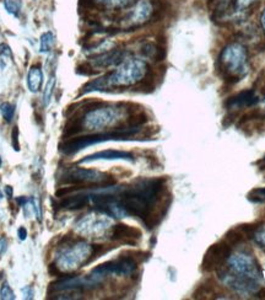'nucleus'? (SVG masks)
<instances>
[{
  "instance_id": "26",
  "label": "nucleus",
  "mask_w": 265,
  "mask_h": 300,
  "mask_svg": "<svg viewBox=\"0 0 265 300\" xmlns=\"http://www.w3.org/2000/svg\"><path fill=\"white\" fill-rule=\"evenodd\" d=\"M0 55H2V58H12L10 47L8 45H4V43L0 45Z\"/></svg>"
},
{
  "instance_id": "4",
  "label": "nucleus",
  "mask_w": 265,
  "mask_h": 300,
  "mask_svg": "<svg viewBox=\"0 0 265 300\" xmlns=\"http://www.w3.org/2000/svg\"><path fill=\"white\" fill-rule=\"evenodd\" d=\"M139 130V128H118L114 132H102L96 134H90V136L80 137V138L69 140L65 144L60 145V150L65 155L75 154L79 150L86 148V146L97 144V143L107 142V140H120L128 139Z\"/></svg>"
},
{
  "instance_id": "24",
  "label": "nucleus",
  "mask_w": 265,
  "mask_h": 300,
  "mask_svg": "<svg viewBox=\"0 0 265 300\" xmlns=\"http://www.w3.org/2000/svg\"><path fill=\"white\" fill-rule=\"evenodd\" d=\"M249 201L253 202H265V189H257L253 190L251 193L248 195Z\"/></svg>"
},
{
  "instance_id": "14",
  "label": "nucleus",
  "mask_w": 265,
  "mask_h": 300,
  "mask_svg": "<svg viewBox=\"0 0 265 300\" xmlns=\"http://www.w3.org/2000/svg\"><path fill=\"white\" fill-rule=\"evenodd\" d=\"M141 237V233L138 229L132 227H128L124 224L114 225L111 230V239L113 240H126V241H130V240H139Z\"/></svg>"
},
{
  "instance_id": "8",
  "label": "nucleus",
  "mask_w": 265,
  "mask_h": 300,
  "mask_svg": "<svg viewBox=\"0 0 265 300\" xmlns=\"http://www.w3.org/2000/svg\"><path fill=\"white\" fill-rule=\"evenodd\" d=\"M136 270V262L130 257H121L118 260L106 262V264L98 266L92 273L98 276L102 279H105L107 276L111 274H117V276H129Z\"/></svg>"
},
{
  "instance_id": "35",
  "label": "nucleus",
  "mask_w": 265,
  "mask_h": 300,
  "mask_svg": "<svg viewBox=\"0 0 265 300\" xmlns=\"http://www.w3.org/2000/svg\"><path fill=\"white\" fill-rule=\"evenodd\" d=\"M2 198H3V195H2V192H0V201H2Z\"/></svg>"
},
{
  "instance_id": "7",
  "label": "nucleus",
  "mask_w": 265,
  "mask_h": 300,
  "mask_svg": "<svg viewBox=\"0 0 265 300\" xmlns=\"http://www.w3.org/2000/svg\"><path fill=\"white\" fill-rule=\"evenodd\" d=\"M64 182L68 183H90V185H107L108 182H113L110 179L108 175L104 173H99L96 170H86V168H80V167H73L68 171L65 175Z\"/></svg>"
},
{
  "instance_id": "2",
  "label": "nucleus",
  "mask_w": 265,
  "mask_h": 300,
  "mask_svg": "<svg viewBox=\"0 0 265 300\" xmlns=\"http://www.w3.org/2000/svg\"><path fill=\"white\" fill-rule=\"evenodd\" d=\"M101 250V246H92L84 241L67 243L65 248L59 250L55 264H57L58 270L62 271L77 270L97 257Z\"/></svg>"
},
{
  "instance_id": "22",
  "label": "nucleus",
  "mask_w": 265,
  "mask_h": 300,
  "mask_svg": "<svg viewBox=\"0 0 265 300\" xmlns=\"http://www.w3.org/2000/svg\"><path fill=\"white\" fill-rule=\"evenodd\" d=\"M5 10L12 16H18L21 11V2L20 0H4Z\"/></svg>"
},
{
  "instance_id": "12",
  "label": "nucleus",
  "mask_w": 265,
  "mask_h": 300,
  "mask_svg": "<svg viewBox=\"0 0 265 300\" xmlns=\"http://www.w3.org/2000/svg\"><path fill=\"white\" fill-rule=\"evenodd\" d=\"M127 52L126 51H119V49H113V51L105 52L102 54H99L98 57L92 59V65L93 68H97V69H106V68L111 67H117L119 65L124 59H127Z\"/></svg>"
},
{
  "instance_id": "23",
  "label": "nucleus",
  "mask_w": 265,
  "mask_h": 300,
  "mask_svg": "<svg viewBox=\"0 0 265 300\" xmlns=\"http://www.w3.org/2000/svg\"><path fill=\"white\" fill-rule=\"evenodd\" d=\"M0 299L2 300H14L15 294L12 292L11 287L9 286V283H4L0 288Z\"/></svg>"
},
{
  "instance_id": "16",
  "label": "nucleus",
  "mask_w": 265,
  "mask_h": 300,
  "mask_svg": "<svg viewBox=\"0 0 265 300\" xmlns=\"http://www.w3.org/2000/svg\"><path fill=\"white\" fill-rule=\"evenodd\" d=\"M89 204V198L87 195H76V196H68L60 202V208L63 209H80Z\"/></svg>"
},
{
  "instance_id": "15",
  "label": "nucleus",
  "mask_w": 265,
  "mask_h": 300,
  "mask_svg": "<svg viewBox=\"0 0 265 300\" xmlns=\"http://www.w3.org/2000/svg\"><path fill=\"white\" fill-rule=\"evenodd\" d=\"M43 85V73L39 65H32L27 73V87L31 92L40 91Z\"/></svg>"
},
{
  "instance_id": "6",
  "label": "nucleus",
  "mask_w": 265,
  "mask_h": 300,
  "mask_svg": "<svg viewBox=\"0 0 265 300\" xmlns=\"http://www.w3.org/2000/svg\"><path fill=\"white\" fill-rule=\"evenodd\" d=\"M111 227V219L107 214L93 213L84 215L75 225V230L81 235L87 236H98L104 234Z\"/></svg>"
},
{
  "instance_id": "29",
  "label": "nucleus",
  "mask_w": 265,
  "mask_h": 300,
  "mask_svg": "<svg viewBox=\"0 0 265 300\" xmlns=\"http://www.w3.org/2000/svg\"><path fill=\"white\" fill-rule=\"evenodd\" d=\"M255 0H236L237 3V6H238L239 9H244V8H248L249 5H252Z\"/></svg>"
},
{
  "instance_id": "19",
  "label": "nucleus",
  "mask_w": 265,
  "mask_h": 300,
  "mask_svg": "<svg viewBox=\"0 0 265 300\" xmlns=\"http://www.w3.org/2000/svg\"><path fill=\"white\" fill-rule=\"evenodd\" d=\"M55 42V37L53 35V32L48 31V32H45L42 36H40V45H39V51L40 53H48L52 51L53 46H54Z\"/></svg>"
},
{
  "instance_id": "25",
  "label": "nucleus",
  "mask_w": 265,
  "mask_h": 300,
  "mask_svg": "<svg viewBox=\"0 0 265 300\" xmlns=\"http://www.w3.org/2000/svg\"><path fill=\"white\" fill-rule=\"evenodd\" d=\"M255 241H257L261 248H265V229H259L253 234Z\"/></svg>"
},
{
  "instance_id": "3",
  "label": "nucleus",
  "mask_w": 265,
  "mask_h": 300,
  "mask_svg": "<svg viewBox=\"0 0 265 300\" xmlns=\"http://www.w3.org/2000/svg\"><path fill=\"white\" fill-rule=\"evenodd\" d=\"M126 117V110L119 106H99L90 108L79 122L81 129L104 130L113 127Z\"/></svg>"
},
{
  "instance_id": "32",
  "label": "nucleus",
  "mask_w": 265,
  "mask_h": 300,
  "mask_svg": "<svg viewBox=\"0 0 265 300\" xmlns=\"http://www.w3.org/2000/svg\"><path fill=\"white\" fill-rule=\"evenodd\" d=\"M5 193L8 196V198H11L12 197V187L11 186H6L5 187Z\"/></svg>"
},
{
  "instance_id": "18",
  "label": "nucleus",
  "mask_w": 265,
  "mask_h": 300,
  "mask_svg": "<svg viewBox=\"0 0 265 300\" xmlns=\"http://www.w3.org/2000/svg\"><path fill=\"white\" fill-rule=\"evenodd\" d=\"M93 2L106 9H123L132 4L133 0H93Z\"/></svg>"
},
{
  "instance_id": "9",
  "label": "nucleus",
  "mask_w": 265,
  "mask_h": 300,
  "mask_svg": "<svg viewBox=\"0 0 265 300\" xmlns=\"http://www.w3.org/2000/svg\"><path fill=\"white\" fill-rule=\"evenodd\" d=\"M229 265L233 273L253 278V279L257 280L259 279V267H258V264L252 256L243 254V252H237V254L230 256Z\"/></svg>"
},
{
  "instance_id": "27",
  "label": "nucleus",
  "mask_w": 265,
  "mask_h": 300,
  "mask_svg": "<svg viewBox=\"0 0 265 300\" xmlns=\"http://www.w3.org/2000/svg\"><path fill=\"white\" fill-rule=\"evenodd\" d=\"M11 137H12V148H14L15 152H18V150H20V145H18V130H17V127L14 128Z\"/></svg>"
},
{
  "instance_id": "36",
  "label": "nucleus",
  "mask_w": 265,
  "mask_h": 300,
  "mask_svg": "<svg viewBox=\"0 0 265 300\" xmlns=\"http://www.w3.org/2000/svg\"><path fill=\"white\" fill-rule=\"evenodd\" d=\"M264 160H265V159H264Z\"/></svg>"
},
{
  "instance_id": "34",
  "label": "nucleus",
  "mask_w": 265,
  "mask_h": 300,
  "mask_svg": "<svg viewBox=\"0 0 265 300\" xmlns=\"http://www.w3.org/2000/svg\"><path fill=\"white\" fill-rule=\"evenodd\" d=\"M2 164H3V161H2V158H0V167H2Z\"/></svg>"
},
{
  "instance_id": "20",
  "label": "nucleus",
  "mask_w": 265,
  "mask_h": 300,
  "mask_svg": "<svg viewBox=\"0 0 265 300\" xmlns=\"http://www.w3.org/2000/svg\"><path fill=\"white\" fill-rule=\"evenodd\" d=\"M54 87H55V77L54 75H52V77L49 78V80L47 81L45 92H43V105H45V107H47V106L51 104L52 95H53V92H54Z\"/></svg>"
},
{
  "instance_id": "30",
  "label": "nucleus",
  "mask_w": 265,
  "mask_h": 300,
  "mask_svg": "<svg viewBox=\"0 0 265 300\" xmlns=\"http://www.w3.org/2000/svg\"><path fill=\"white\" fill-rule=\"evenodd\" d=\"M8 250V240L5 237H0V257L5 254Z\"/></svg>"
},
{
  "instance_id": "33",
  "label": "nucleus",
  "mask_w": 265,
  "mask_h": 300,
  "mask_svg": "<svg viewBox=\"0 0 265 300\" xmlns=\"http://www.w3.org/2000/svg\"><path fill=\"white\" fill-rule=\"evenodd\" d=\"M260 21H261V26H263V29L265 30V10L263 11V14H261Z\"/></svg>"
},
{
  "instance_id": "10",
  "label": "nucleus",
  "mask_w": 265,
  "mask_h": 300,
  "mask_svg": "<svg viewBox=\"0 0 265 300\" xmlns=\"http://www.w3.org/2000/svg\"><path fill=\"white\" fill-rule=\"evenodd\" d=\"M220 278L223 284H226V287L233 289L239 294H253L259 289L257 279L241 276V274L233 273V272L232 273H221Z\"/></svg>"
},
{
  "instance_id": "28",
  "label": "nucleus",
  "mask_w": 265,
  "mask_h": 300,
  "mask_svg": "<svg viewBox=\"0 0 265 300\" xmlns=\"http://www.w3.org/2000/svg\"><path fill=\"white\" fill-rule=\"evenodd\" d=\"M23 295H24V298L25 299H33V295H35V290H33V287H31V286H26L25 288H23Z\"/></svg>"
},
{
  "instance_id": "13",
  "label": "nucleus",
  "mask_w": 265,
  "mask_h": 300,
  "mask_svg": "<svg viewBox=\"0 0 265 300\" xmlns=\"http://www.w3.org/2000/svg\"><path fill=\"white\" fill-rule=\"evenodd\" d=\"M96 160H126L134 162V155L128 152H119V150H104V152L95 153V154L86 156V158L81 159L80 162H91Z\"/></svg>"
},
{
  "instance_id": "1",
  "label": "nucleus",
  "mask_w": 265,
  "mask_h": 300,
  "mask_svg": "<svg viewBox=\"0 0 265 300\" xmlns=\"http://www.w3.org/2000/svg\"><path fill=\"white\" fill-rule=\"evenodd\" d=\"M148 74V64L142 59L127 58L113 71L91 81L85 86V92L101 91L111 87H128L139 84Z\"/></svg>"
},
{
  "instance_id": "11",
  "label": "nucleus",
  "mask_w": 265,
  "mask_h": 300,
  "mask_svg": "<svg viewBox=\"0 0 265 300\" xmlns=\"http://www.w3.org/2000/svg\"><path fill=\"white\" fill-rule=\"evenodd\" d=\"M154 14V5L150 0H140L130 10L127 20L130 26H140L148 23Z\"/></svg>"
},
{
  "instance_id": "21",
  "label": "nucleus",
  "mask_w": 265,
  "mask_h": 300,
  "mask_svg": "<svg viewBox=\"0 0 265 300\" xmlns=\"http://www.w3.org/2000/svg\"><path fill=\"white\" fill-rule=\"evenodd\" d=\"M0 114H2L4 120L8 122V123H10L15 115V106L11 105L10 102H3V104L0 105Z\"/></svg>"
},
{
  "instance_id": "31",
  "label": "nucleus",
  "mask_w": 265,
  "mask_h": 300,
  "mask_svg": "<svg viewBox=\"0 0 265 300\" xmlns=\"http://www.w3.org/2000/svg\"><path fill=\"white\" fill-rule=\"evenodd\" d=\"M17 235H18V237H20V240H24L26 239L27 237V230L25 229V228H20V229L17 230Z\"/></svg>"
},
{
  "instance_id": "5",
  "label": "nucleus",
  "mask_w": 265,
  "mask_h": 300,
  "mask_svg": "<svg viewBox=\"0 0 265 300\" xmlns=\"http://www.w3.org/2000/svg\"><path fill=\"white\" fill-rule=\"evenodd\" d=\"M220 68L229 78L238 80L247 70V51L238 43L227 46L220 54Z\"/></svg>"
},
{
  "instance_id": "17",
  "label": "nucleus",
  "mask_w": 265,
  "mask_h": 300,
  "mask_svg": "<svg viewBox=\"0 0 265 300\" xmlns=\"http://www.w3.org/2000/svg\"><path fill=\"white\" fill-rule=\"evenodd\" d=\"M257 101L258 99L255 98L253 91H243L231 99L229 105L233 106V107H236V106H249L255 104Z\"/></svg>"
}]
</instances>
